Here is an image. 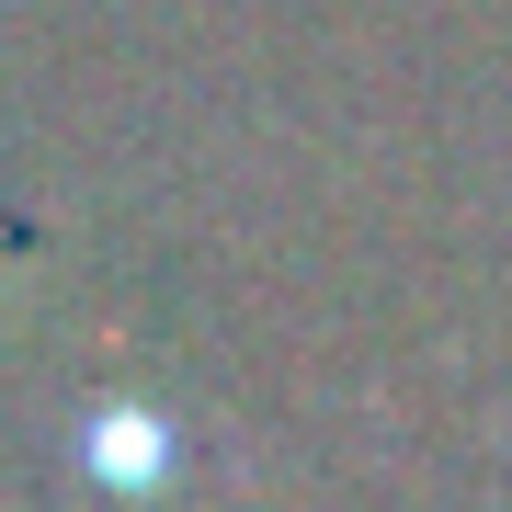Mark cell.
I'll list each match as a JSON object with an SVG mask.
<instances>
[{"label":"cell","instance_id":"6da1fadb","mask_svg":"<svg viewBox=\"0 0 512 512\" xmlns=\"http://www.w3.org/2000/svg\"><path fill=\"white\" fill-rule=\"evenodd\" d=\"M92 467H103V478H148V467H160V433H148V410H103Z\"/></svg>","mask_w":512,"mask_h":512}]
</instances>
